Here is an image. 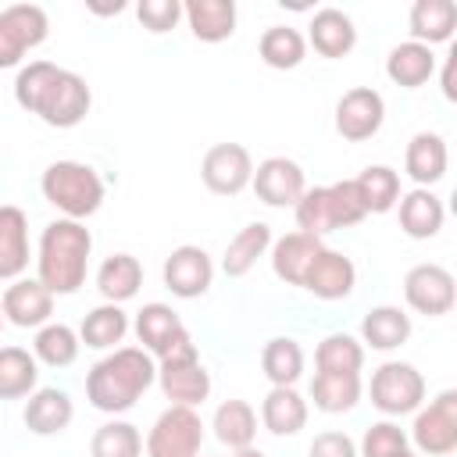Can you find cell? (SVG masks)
<instances>
[{"instance_id": "13", "label": "cell", "mask_w": 457, "mask_h": 457, "mask_svg": "<svg viewBox=\"0 0 457 457\" xmlns=\"http://www.w3.org/2000/svg\"><path fill=\"white\" fill-rule=\"evenodd\" d=\"M403 296L418 314L439 318L453 307V296H457L453 275L443 264H414L403 275Z\"/></svg>"}, {"instance_id": "17", "label": "cell", "mask_w": 457, "mask_h": 457, "mask_svg": "<svg viewBox=\"0 0 457 457\" xmlns=\"http://www.w3.org/2000/svg\"><path fill=\"white\" fill-rule=\"evenodd\" d=\"M353 282H357L353 261L343 257V253H336V250H321L314 257L307 278H303V289H311L321 300H343V296H350Z\"/></svg>"}, {"instance_id": "5", "label": "cell", "mask_w": 457, "mask_h": 457, "mask_svg": "<svg viewBox=\"0 0 457 457\" xmlns=\"http://www.w3.org/2000/svg\"><path fill=\"white\" fill-rule=\"evenodd\" d=\"M136 336L146 346V353L161 357V361H175V357H189L196 353L186 325L179 321V314L168 303H146L136 318Z\"/></svg>"}, {"instance_id": "18", "label": "cell", "mask_w": 457, "mask_h": 457, "mask_svg": "<svg viewBox=\"0 0 457 457\" xmlns=\"http://www.w3.org/2000/svg\"><path fill=\"white\" fill-rule=\"evenodd\" d=\"M321 250H325V246H321L318 236L289 232V236H282V239L275 243V250H271V268H275V275H278L282 282L303 286V278H307V271H311V264H314V257H318Z\"/></svg>"}, {"instance_id": "2", "label": "cell", "mask_w": 457, "mask_h": 457, "mask_svg": "<svg viewBox=\"0 0 457 457\" xmlns=\"http://www.w3.org/2000/svg\"><path fill=\"white\" fill-rule=\"evenodd\" d=\"M157 368L154 357L143 346H121L114 353H107L104 361H96L86 375V396L96 411L104 414H121L129 411L154 382Z\"/></svg>"}, {"instance_id": "33", "label": "cell", "mask_w": 457, "mask_h": 457, "mask_svg": "<svg viewBox=\"0 0 457 457\" xmlns=\"http://www.w3.org/2000/svg\"><path fill=\"white\" fill-rule=\"evenodd\" d=\"M214 436L228 446V450H243L253 443L257 436V414L246 400H225L214 411Z\"/></svg>"}, {"instance_id": "35", "label": "cell", "mask_w": 457, "mask_h": 457, "mask_svg": "<svg viewBox=\"0 0 457 457\" xmlns=\"http://www.w3.org/2000/svg\"><path fill=\"white\" fill-rule=\"evenodd\" d=\"M257 54H261V61H264L268 68L286 71V68H296V64L303 61L307 43H303V36H300L296 29H289V25H271V29L261 32Z\"/></svg>"}, {"instance_id": "44", "label": "cell", "mask_w": 457, "mask_h": 457, "mask_svg": "<svg viewBox=\"0 0 457 457\" xmlns=\"http://www.w3.org/2000/svg\"><path fill=\"white\" fill-rule=\"evenodd\" d=\"M136 14H139L143 29H150V32H168V29L179 25L182 4H179V0H143V4L136 7Z\"/></svg>"}, {"instance_id": "24", "label": "cell", "mask_w": 457, "mask_h": 457, "mask_svg": "<svg viewBox=\"0 0 457 457\" xmlns=\"http://www.w3.org/2000/svg\"><path fill=\"white\" fill-rule=\"evenodd\" d=\"M407 175L425 189L432 182H439L446 175V143L439 132H418L407 143V157H403Z\"/></svg>"}, {"instance_id": "22", "label": "cell", "mask_w": 457, "mask_h": 457, "mask_svg": "<svg viewBox=\"0 0 457 457\" xmlns=\"http://www.w3.org/2000/svg\"><path fill=\"white\" fill-rule=\"evenodd\" d=\"M261 421L271 436H296L307 425V403L293 386H271L261 403Z\"/></svg>"}, {"instance_id": "28", "label": "cell", "mask_w": 457, "mask_h": 457, "mask_svg": "<svg viewBox=\"0 0 457 457\" xmlns=\"http://www.w3.org/2000/svg\"><path fill=\"white\" fill-rule=\"evenodd\" d=\"M400 228L411 239H432L443 228V200L428 189H411L400 196Z\"/></svg>"}, {"instance_id": "6", "label": "cell", "mask_w": 457, "mask_h": 457, "mask_svg": "<svg viewBox=\"0 0 457 457\" xmlns=\"http://www.w3.org/2000/svg\"><path fill=\"white\" fill-rule=\"evenodd\" d=\"M425 400V378L414 364L403 361H386L371 375V403L382 414H411Z\"/></svg>"}, {"instance_id": "14", "label": "cell", "mask_w": 457, "mask_h": 457, "mask_svg": "<svg viewBox=\"0 0 457 457\" xmlns=\"http://www.w3.org/2000/svg\"><path fill=\"white\" fill-rule=\"evenodd\" d=\"M211 278H214V264L200 246H189V243L175 246L164 261V286L182 300L204 296L211 289Z\"/></svg>"}, {"instance_id": "3", "label": "cell", "mask_w": 457, "mask_h": 457, "mask_svg": "<svg viewBox=\"0 0 457 457\" xmlns=\"http://www.w3.org/2000/svg\"><path fill=\"white\" fill-rule=\"evenodd\" d=\"M89 250H93V236L82 221L61 218L50 221L43 228L39 239V282L50 293H75L86 282V264H89Z\"/></svg>"}, {"instance_id": "16", "label": "cell", "mask_w": 457, "mask_h": 457, "mask_svg": "<svg viewBox=\"0 0 457 457\" xmlns=\"http://www.w3.org/2000/svg\"><path fill=\"white\" fill-rule=\"evenodd\" d=\"M4 314L18 328H43L46 318L54 314V293L39 278H18L4 293Z\"/></svg>"}, {"instance_id": "11", "label": "cell", "mask_w": 457, "mask_h": 457, "mask_svg": "<svg viewBox=\"0 0 457 457\" xmlns=\"http://www.w3.org/2000/svg\"><path fill=\"white\" fill-rule=\"evenodd\" d=\"M382 118H386V104L371 86H353L336 104V132L350 143L371 139L382 129Z\"/></svg>"}, {"instance_id": "4", "label": "cell", "mask_w": 457, "mask_h": 457, "mask_svg": "<svg viewBox=\"0 0 457 457\" xmlns=\"http://www.w3.org/2000/svg\"><path fill=\"white\" fill-rule=\"evenodd\" d=\"M39 189L71 221L89 218L104 204V182H100V175L89 164H79V161H54L43 171Z\"/></svg>"}, {"instance_id": "9", "label": "cell", "mask_w": 457, "mask_h": 457, "mask_svg": "<svg viewBox=\"0 0 457 457\" xmlns=\"http://www.w3.org/2000/svg\"><path fill=\"white\" fill-rule=\"evenodd\" d=\"M200 179L211 193L218 196H236L250 186L253 179V161H250V150L239 146V143H214L204 161H200Z\"/></svg>"}, {"instance_id": "36", "label": "cell", "mask_w": 457, "mask_h": 457, "mask_svg": "<svg viewBox=\"0 0 457 457\" xmlns=\"http://www.w3.org/2000/svg\"><path fill=\"white\" fill-rule=\"evenodd\" d=\"M125 332H129V318H125V311H121L118 303H100V307H93V311L82 318V328H79L82 343L93 346V350H107V346L121 343Z\"/></svg>"}, {"instance_id": "37", "label": "cell", "mask_w": 457, "mask_h": 457, "mask_svg": "<svg viewBox=\"0 0 457 457\" xmlns=\"http://www.w3.org/2000/svg\"><path fill=\"white\" fill-rule=\"evenodd\" d=\"M261 368L271 378V386H293L300 378V371H303V350L296 346V339L275 336V339L264 343Z\"/></svg>"}, {"instance_id": "23", "label": "cell", "mask_w": 457, "mask_h": 457, "mask_svg": "<svg viewBox=\"0 0 457 457\" xmlns=\"http://www.w3.org/2000/svg\"><path fill=\"white\" fill-rule=\"evenodd\" d=\"M189 29L204 43H221L236 32V4L232 0H189L182 7Z\"/></svg>"}, {"instance_id": "48", "label": "cell", "mask_w": 457, "mask_h": 457, "mask_svg": "<svg viewBox=\"0 0 457 457\" xmlns=\"http://www.w3.org/2000/svg\"><path fill=\"white\" fill-rule=\"evenodd\" d=\"M396 457H414V453H411V450H403V453H396Z\"/></svg>"}, {"instance_id": "40", "label": "cell", "mask_w": 457, "mask_h": 457, "mask_svg": "<svg viewBox=\"0 0 457 457\" xmlns=\"http://www.w3.org/2000/svg\"><path fill=\"white\" fill-rule=\"evenodd\" d=\"M89 453L93 457H139L143 453V436L129 421H107L93 432Z\"/></svg>"}, {"instance_id": "47", "label": "cell", "mask_w": 457, "mask_h": 457, "mask_svg": "<svg viewBox=\"0 0 457 457\" xmlns=\"http://www.w3.org/2000/svg\"><path fill=\"white\" fill-rule=\"evenodd\" d=\"M232 457H264V453H261V450H253V446H243V450H236Z\"/></svg>"}, {"instance_id": "43", "label": "cell", "mask_w": 457, "mask_h": 457, "mask_svg": "<svg viewBox=\"0 0 457 457\" xmlns=\"http://www.w3.org/2000/svg\"><path fill=\"white\" fill-rule=\"evenodd\" d=\"M328 193H332V204H336V225H339V228L357 225V221L368 214V211H364V204H361V193H357L353 179L332 182V186H328Z\"/></svg>"}, {"instance_id": "46", "label": "cell", "mask_w": 457, "mask_h": 457, "mask_svg": "<svg viewBox=\"0 0 457 457\" xmlns=\"http://www.w3.org/2000/svg\"><path fill=\"white\" fill-rule=\"evenodd\" d=\"M453 68H457V50L446 57V68H443V96L446 100H457V86H453Z\"/></svg>"}, {"instance_id": "26", "label": "cell", "mask_w": 457, "mask_h": 457, "mask_svg": "<svg viewBox=\"0 0 457 457\" xmlns=\"http://www.w3.org/2000/svg\"><path fill=\"white\" fill-rule=\"evenodd\" d=\"M268 246H271V225H264V221H250V225L239 228V232L232 236V243L225 246L221 271H225L228 278H243V275L257 264V257H264Z\"/></svg>"}, {"instance_id": "30", "label": "cell", "mask_w": 457, "mask_h": 457, "mask_svg": "<svg viewBox=\"0 0 457 457\" xmlns=\"http://www.w3.org/2000/svg\"><path fill=\"white\" fill-rule=\"evenodd\" d=\"M314 407L325 414H343L361 400V375L357 371H318L311 382Z\"/></svg>"}, {"instance_id": "42", "label": "cell", "mask_w": 457, "mask_h": 457, "mask_svg": "<svg viewBox=\"0 0 457 457\" xmlns=\"http://www.w3.org/2000/svg\"><path fill=\"white\" fill-rule=\"evenodd\" d=\"M403 450H407V436H403V428L393 425V421L371 425V428L364 432V439H361V457H396V453H403Z\"/></svg>"}, {"instance_id": "20", "label": "cell", "mask_w": 457, "mask_h": 457, "mask_svg": "<svg viewBox=\"0 0 457 457\" xmlns=\"http://www.w3.org/2000/svg\"><path fill=\"white\" fill-rule=\"evenodd\" d=\"M71 414H75V407H71L68 393L64 389H54V386L36 389L29 396V403H25V425L36 436H57V432H64L71 425Z\"/></svg>"}, {"instance_id": "45", "label": "cell", "mask_w": 457, "mask_h": 457, "mask_svg": "<svg viewBox=\"0 0 457 457\" xmlns=\"http://www.w3.org/2000/svg\"><path fill=\"white\" fill-rule=\"evenodd\" d=\"M307 457H357V446L346 432H321L314 436Z\"/></svg>"}, {"instance_id": "12", "label": "cell", "mask_w": 457, "mask_h": 457, "mask_svg": "<svg viewBox=\"0 0 457 457\" xmlns=\"http://www.w3.org/2000/svg\"><path fill=\"white\" fill-rule=\"evenodd\" d=\"M253 193L261 204L268 207H296V200L307 193V179H303V168L289 157H268L253 168V179H250Z\"/></svg>"}, {"instance_id": "25", "label": "cell", "mask_w": 457, "mask_h": 457, "mask_svg": "<svg viewBox=\"0 0 457 457\" xmlns=\"http://www.w3.org/2000/svg\"><path fill=\"white\" fill-rule=\"evenodd\" d=\"M457 29V4L453 0H418L411 7V36L414 43H446Z\"/></svg>"}, {"instance_id": "32", "label": "cell", "mask_w": 457, "mask_h": 457, "mask_svg": "<svg viewBox=\"0 0 457 457\" xmlns=\"http://www.w3.org/2000/svg\"><path fill=\"white\" fill-rule=\"evenodd\" d=\"M36 357L21 346H0V400H18L36 389Z\"/></svg>"}, {"instance_id": "39", "label": "cell", "mask_w": 457, "mask_h": 457, "mask_svg": "<svg viewBox=\"0 0 457 457\" xmlns=\"http://www.w3.org/2000/svg\"><path fill=\"white\" fill-rule=\"evenodd\" d=\"M32 346H36V357L43 364H50V368H68L79 357V336L68 325H61V321H46L36 332Z\"/></svg>"}, {"instance_id": "7", "label": "cell", "mask_w": 457, "mask_h": 457, "mask_svg": "<svg viewBox=\"0 0 457 457\" xmlns=\"http://www.w3.org/2000/svg\"><path fill=\"white\" fill-rule=\"evenodd\" d=\"M204 443V421L193 407H168L150 436H146V453L150 457H196Z\"/></svg>"}, {"instance_id": "15", "label": "cell", "mask_w": 457, "mask_h": 457, "mask_svg": "<svg viewBox=\"0 0 457 457\" xmlns=\"http://www.w3.org/2000/svg\"><path fill=\"white\" fill-rule=\"evenodd\" d=\"M157 378H161L164 396H168L175 407H196V403H204L207 393H211V375H207V368L200 364L196 353L175 357V361H161Z\"/></svg>"}, {"instance_id": "31", "label": "cell", "mask_w": 457, "mask_h": 457, "mask_svg": "<svg viewBox=\"0 0 457 457\" xmlns=\"http://www.w3.org/2000/svg\"><path fill=\"white\" fill-rule=\"evenodd\" d=\"M361 336H364V343L371 350H396L411 336V318L400 307H389V303L371 307L364 314V321H361Z\"/></svg>"}, {"instance_id": "29", "label": "cell", "mask_w": 457, "mask_h": 457, "mask_svg": "<svg viewBox=\"0 0 457 457\" xmlns=\"http://www.w3.org/2000/svg\"><path fill=\"white\" fill-rule=\"evenodd\" d=\"M139 286H143V264L132 253H111L96 271V289L104 293L107 303L132 300Z\"/></svg>"}, {"instance_id": "34", "label": "cell", "mask_w": 457, "mask_h": 457, "mask_svg": "<svg viewBox=\"0 0 457 457\" xmlns=\"http://www.w3.org/2000/svg\"><path fill=\"white\" fill-rule=\"evenodd\" d=\"M357 193H361V204L368 214H386L396 200H400V175L386 164H371L364 168L357 179H353Z\"/></svg>"}, {"instance_id": "8", "label": "cell", "mask_w": 457, "mask_h": 457, "mask_svg": "<svg viewBox=\"0 0 457 457\" xmlns=\"http://www.w3.org/2000/svg\"><path fill=\"white\" fill-rule=\"evenodd\" d=\"M46 11L36 4H14L0 11V68H14L25 50L46 39Z\"/></svg>"}, {"instance_id": "27", "label": "cell", "mask_w": 457, "mask_h": 457, "mask_svg": "<svg viewBox=\"0 0 457 457\" xmlns=\"http://www.w3.org/2000/svg\"><path fill=\"white\" fill-rule=\"evenodd\" d=\"M432 71H436V54H432V46L414 43V39L393 46L389 57H386V75H389L396 86H407V89L428 82Z\"/></svg>"}, {"instance_id": "38", "label": "cell", "mask_w": 457, "mask_h": 457, "mask_svg": "<svg viewBox=\"0 0 457 457\" xmlns=\"http://www.w3.org/2000/svg\"><path fill=\"white\" fill-rule=\"evenodd\" d=\"M296 225H300V232L318 236V239H321L325 232L339 228V225H336V204H332L328 186H314V189H307V193L296 200Z\"/></svg>"}, {"instance_id": "41", "label": "cell", "mask_w": 457, "mask_h": 457, "mask_svg": "<svg viewBox=\"0 0 457 457\" xmlns=\"http://www.w3.org/2000/svg\"><path fill=\"white\" fill-rule=\"evenodd\" d=\"M314 361H318V371H361L364 350H361V343H357L353 336L332 332V336H325V339L318 343Z\"/></svg>"}, {"instance_id": "19", "label": "cell", "mask_w": 457, "mask_h": 457, "mask_svg": "<svg viewBox=\"0 0 457 457\" xmlns=\"http://www.w3.org/2000/svg\"><path fill=\"white\" fill-rule=\"evenodd\" d=\"M29 268V221L21 207H0V278H18Z\"/></svg>"}, {"instance_id": "1", "label": "cell", "mask_w": 457, "mask_h": 457, "mask_svg": "<svg viewBox=\"0 0 457 457\" xmlns=\"http://www.w3.org/2000/svg\"><path fill=\"white\" fill-rule=\"evenodd\" d=\"M14 100L29 114H39L54 129H71L89 114V86L82 75L50 61H32L14 79Z\"/></svg>"}, {"instance_id": "10", "label": "cell", "mask_w": 457, "mask_h": 457, "mask_svg": "<svg viewBox=\"0 0 457 457\" xmlns=\"http://www.w3.org/2000/svg\"><path fill=\"white\" fill-rule=\"evenodd\" d=\"M414 443L421 453H432V457L453 453L457 446V393L453 389H443L425 411H418Z\"/></svg>"}, {"instance_id": "21", "label": "cell", "mask_w": 457, "mask_h": 457, "mask_svg": "<svg viewBox=\"0 0 457 457\" xmlns=\"http://www.w3.org/2000/svg\"><path fill=\"white\" fill-rule=\"evenodd\" d=\"M357 43V29L350 21V14H343L339 7H321L311 18V46L321 57H346Z\"/></svg>"}]
</instances>
